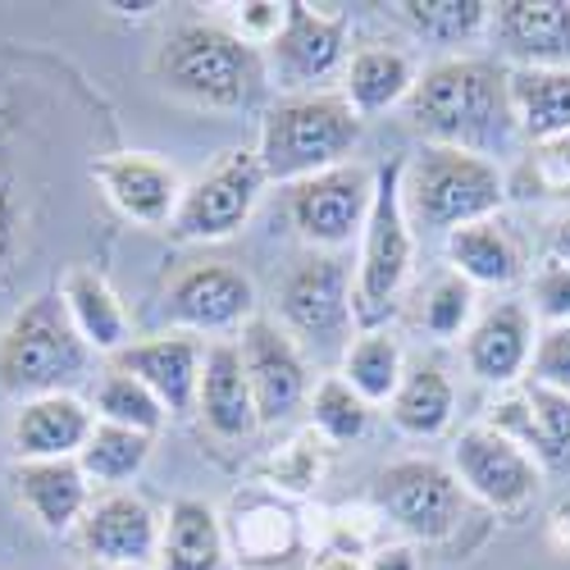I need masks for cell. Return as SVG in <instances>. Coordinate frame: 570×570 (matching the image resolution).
Returning <instances> with one entry per match:
<instances>
[{"instance_id": "cell-1", "label": "cell", "mask_w": 570, "mask_h": 570, "mask_svg": "<svg viewBox=\"0 0 570 570\" xmlns=\"http://www.w3.org/2000/svg\"><path fill=\"white\" fill-rule=\"evenodd\" d=\"M406 119L424 147H452L470 156H498L515 132L507 69L493 60H439L415 73Z\"/></svg>"}, {"instance_id": "cell-2", "label": "cell", "mask_w": 570, "mask_h": 570, "mask_svg": "<svg viewBox=\"0 0 570 570\" xmlns=\"http://www.w3.org/2000/svg\"><path fill=\"white\" fill-rule=\"evenodd\" d=\"M156 78L178 101L202 110H243L265 87V65L252 41L219 23H178L156 51Z\"/></svg>"}, {"instance_id": "cell-3", "label": "cell", "mask_w": 570, "mask_h": 570, "mask_svg": "<svg viewBox=\"0 0 570 570\" xmlns=\"http://www.w3.org/2000/svg\"><path fill=\"white\" fill-rule=\"evenodd\" d=\"M91 347L69 320L60 293L28 297L0 328V393L14 402L56 397L82 384Z\"/></svg>"}, {"instance_id": "cell-4", "label": "cell", "mask_w": 570, "mask_h": 570, "mask_svg": "<svg viewBox=\"0 0 570 570\" xmlns=\"http://www.w3.org/2000/svg\"><path fill=\"white\" fill-rule=\"evenodd\" d=\"M356 141H361V115L347 106V97L320 91V97H293L265 115L256 156L269 183L293 187L302 178L347 165Z\"/></svg>"}, {"instance_id": "cell-5", "label": "cell", "mask_w": 570, "mask_h": 570, "mask_svg": "<svg viewBox=\"0 0 570 570\" xmlns=\"http://www.w3.org/2000/svg\"><path fill=\"white\" fill-rule=\"evenodd\" d=\"M402 178H406V160H389L374 169V202H370V219L361 233V265L352 283V320L361 324V334L389 324L406 288L411 261H415Z\"/></svg>"}, {"instance_id": "cell-6", "label": "cell", "mask_w": 570, "mask_h": 570, "mask_svg": "<svg viewBox=\"0 0 570 570\" xmlns=\"http://www.w3.org/2000/svg\"><path fill=\"white\" fill-rule=\"evenodd\" d=\"M406 215L420 228H465L493 219L507 202V178L493 160L452 151V147H424L415 160H406L402 178Z\"/></svg>"}, {"instance_id": "cell-7", "label": "cell", "mask_w": 570, "mask_h": 570, "mask_svg": "<svg viewBox=\"0 0 570 570\" xmlns=\"http://www.w3.org/2000/svg\"><path fill=\"white\" fill-rule=\"evenodd\" d=\"M465 489L461 480L430 461V456H406L379 470L374 480V507L379 515H389L393 525L420 543H443L461 530L465 520Z\"/></svg>"}, {"instance_id": "cell-8", "label": "cell", "mask_w": 570, "mask_h": 570, "mask_svg": "<svg viewBox=\"0 0 570 570\" xmlns=\"http://www.w3.org/2000/svg\"><path fill=\"white\" fill-rule=\"evenodd\" d=\"M265 183L269 178H265L256 151H247V147L224 151L197 183H187L178 215L169 224V237L174 243H219V237H233L252 219Z\"/></svg>"}, {"instance_id": "cell-9", "label": "cell", "mask_w": 570, "mask_h": 570, "mask_svg": "<svg viewBox=\"0 0 570 570\" xmlns=\"http://www.w3.org/2000/svg\"><path fill=\"white\" fill-rule=\"evenodd\" d=\"M452 474L470 498H480L489 511H498L507 520L525 515L543 489L539 461L520 443H511L507 434L489 430V424L461 430V439L452 443Z\"/></svg>"}, {"instance_id": "cell-10", "label": "cell", "mask_w": 570, "mask_h": 570, "mask_svg": "<svg viewBox=\"0 0 570 570\" xmlns=\"http://www.w3.org/2000/svg\"><path fill=\"white\" fill-rule=\"evenodd\" d=\"M370 202H374V169L356 160L288 187V215L297 233L320 252H338L352 237H361L370 219Z\"/></svg>"}, {"instance_id": "cell-11", "label": "cell", "mask_w": 570, "mask_h": 570, "mask_svg": "<svg viewBox=\"0 0 570 570\" xmlns=\"http://www.w3.org/2000/svg\"><path fill=\"white\" fill-rule=\"evenodd\" d=\"M283 324L297 338L311 343H338L352 324V274L334 252H315L306 256L278 293Z\"/></svg>"}, {"instance_id": "cell-12", "label": "cell", "mask_w": 570, "mask_h": 570, "mask_svg": "<svg viewBox=\"0 0 570 570\" xmlns=\"http://www.w3.org/2000/svg\"><path fill=\"white\" fill-rule=\"evenodd\" d=\"M237 352H243V370H247L261 424L288 420L311 389L306 361H302L297 343L288 338V328H278L274 320H247Z\"/></svg>"}, {"instance_id": "cell-13", "label": "cell", "mask_w": 570, "mask_h": 570, "mask_svg": "<svg viewBox=\"0 0 570 570\" xmlns=\"http://www.w3.org/2000/svg\"><path fill=\"white\" fill-rule=\"evenodd\" d=\"M169 320L183 334H210V328H233L252 320L256 311V288L252 278L228 265V261H206V265H187L169 283Z\"/></svg>"}, {"instance_id": "cell-14", "label": "cell", "mask_w": 570, "mask_h": 570, "mask_svg": "<svg viewBox=\"0 0 570 570\" xmlns=\"http://www.w3.org/2000/svg\"><path fill=\"white\" fill-rule=\"evenodd\" d=\"M91 178L106 193V202L132 219V224H147V228H169L183 202V178L174 165L147 156V151H115L101 156L91 165Z\"/></svg>"}, {"instance_id": "cell-15", "label": "cell", "mask_w": 570, "mask_h": 570, "mask_svg": "<svg viewBox=\"0 0 570 570\" xmlns=\"http://www.w3.org/2000/svg\"><path fill=\"white\" fill-rule=\"evenodd\" d=\"M493 415L484 420L489 430L507 434L520 448H534V461L552 474H570V397L543 384H530L493 402Z\"/></svg>"}, {"instance_id": "cell-16", "label": "cell", "mask_w": 570, "mask_h": 570, "mask_svg": "<svg viewBox=\"0 0 570 570\" xmlns=\"http://www.w3.org/2000/svg\"><path fill=\"white\" fill-rule=\"evenodd\" d=\"M78 539L82 552L101 566H147L160 557V520L132 493H106L87 507Z\"/></svg>"}, {"instance_id": "cell-17", "label": "cell", "mask_w": 570, "mask_h": 570, "mask_svg": "<svg viewBox=\"0 0 570 570\" xmlns=\"http://www.w3.org/2000/svg\"><path fill=\"white\" fill-rule=\"evenodd\" d=\"M202 343L193 334H165L151 343H128L119 356H110L115 370L141 379L169 415H193L197 411V389H202Z\"/></svg>"}, {"instance_id": "cell-18", "label": "cell", "mask_w": 570, "mask_h": 570, "mask_svg": "<svg viewBox=\"0 0 570 570\" xmlns=\"http://www.w3.org/2000/svg\"><path fill=\"white\" fill-rule=\"evenodd\" d=\"M489 23L515 69H570L566 0H502V6H493Z\"/></svg>"}, {"instance_id": "cell-19", "label": "cell", "mask_w": 570, "mask_h": 570, "mask_svg": "<svg viewBox=\"0 0 570 570\" xmlns=\"http://www.w3.org/2000/svg\"><path fill=\"white\" fill-rule=\"evenodd\" d=\"M91 430H97V411L78 402L73 393H56V397L19 402L10 443L19 461H73L87 448Z\"/></svg>"}, {"instance_id": "cell-20", "label": "cell", "mask_w": 570, "mask_h": 570, "mask_svg": "<svg viewBox=\"0 0 570 570\" xmlns=\"http://www.w3.org/2000/svg\"><path fill=\"white\" fill-rule=\"evenodd\" d=\"M224 539L233 543L237 561L247 566H283L302 548V520L297 511L269 489H247L228 507V530Z\"/></svg>"}, {"instance_id": "cell-21", "label": "cell", "mask_w": 570, "mask_h": 570, "mask_svg": "<svg viewBox=\"0 0 570 570\" xmlns=\"http://www.w3.org/2000/svg\"><path fill=\"white\" fill-rule=\"evenodd\" d=\"M274 46V65L288 87L328 78L343 65L347 51V19L343 14H320L302 0H288V14H283V32L269 41Z\"/></svg>"}, {"instance_id": "cell-22", "label": "cell", "mask_w": 570, "mask_h": 570, "mask_svg": "<svg viewBox=\"0 0 570 570\" xmlns=\"http://www.w3.org/2000/svg\"><path fill=\"white\" fill-rule=\"evenodd\" d=\"M197 415L206 420V430L224 443L252 439L261 430L256 397L243 370V352L233 343H215L202 361V389H197Z\"/></svg>"}, {"instance_id": "cell-23", "label": "cell", "mask_w": 570, "mask_h": 570, "mask_svg": "<svg viewBox=\"0 0 570 570\" xmlns=\"http://www.w3.org/2000/svg\"><path fill=\"white\" fill-rule=\"evenodd\" d=\"M534 356V320L520 302L493 306L480 324L465 334V365L484 384H515L530 370Z\"/></svg>"}, {"instance_id": "cell-24", "label": "cell", "mask_w": 570, "mask_h": 570, "mask_svg": "<svg viewBox=\"0 0 570 570\" xmlns=\"http://www.w3.org/2000/svg\"><path fill=\"white\" fill-rule=\"evenodd\" d=\"M14 489H19V502L32 511L37 525L51 530V534L82 525V515L91 507V484H87L78 456L73 461H19Z\"/></svg>"}, {"instance_id": "cell-25", "label": "cell", "mask_w": 570, "mask_h": 570, "mask_svg": "<svg viewBox=\"0 0 570 570\" xmlns=\"http://www.w3.org/2000/svg\"><path fill=\"white\" fill-rule=\"evenodd\" d=\"M69 306V320L82 334V343L91 352H106V356H119L128 347V315H124V302L115 297V288L106 283L101 269L91 265H73L60 288H56Z\"/></svg>"}, {"instance_id": "cell-26", "label": "cell", "mask_w": 570, "mask_h": 570, "mask_svg": "<svg viewBox=\"0 0 570 570\" xmlns=\"http://www.w3.org/2000/svg\"><path fill=\"white\" fill-rule=\"evenodd\" d=\"M511 115L530 147L570 137V69H511Z\"/></svg>"}, {"instance_id": "cell-27", "label": "cell", "mask_w": 570, "mask_h": 570, "mask_svg": "<svg viewBox=\"0 0 570 570\" xmlns=\"http://www.w3.org/2000/svg\"><path fill=\"white\" fill-rule=\"evenodd\" d=\"M224 548H228L224 525L206 502L178 498L169 507L160 530V570H219Z\"/></svg>"}, {"instance_id": "cell-28", "label": "cell", "mask_w": 570, "mask_h": 570, "mask_svg": "<svg viewBox=\"0 0 570 570\" xmlns=\"http://www.w3.org/2000/svg\"><path fill=\"white\" fill-rule=\"evenodd\" d=\"M448 261L470 288H507L520 278V247L498 219H480L448 233Z\"/></svg>"}, {"instance_id": "cell-29", "label": "cell", "mask_w": 570, "mask_h": 570, "mask_svg": "<svg viewBox=\"0 0 570 570\" xmlns=\"http://www.w3.org/2000/svg\"><path fill=\"white\" fill-rule=\"evenodd\" d=\"M393 411V424L411 439H434L452 424V411H456V389L452 379L443 374V365L434 361H420L402 374V389L393 393L389 402Z\"/></svg>"}, {"instance_id": "cell-30", "label": "cell", "mask_w": 570, "mask_h": 570, "mask_svg": "<svg viewBox=\"0 0 570 570\" xmlns=\"http://www.w3.org/2000/svg\"><path fill=\"white\" fill-rule=\"evenodd\" d=\"M411 87H415V69L402 51H393V46H365L347 65L343 97L356 115H384L411 97Z\"/></svg>"}, {"instance_id": "cell-31", "label": "cell", "mask_w": 570, "mask_h": 570, "mask_svg": "<svg viewBox=\"0 0 570 570\" xmlns=\"http://www.w3.org/2000/svg\"><path fill=\"white\" fill-rule=\"evenodd\" d=\"M402 347L393 334H384V328H370V334H361L347 356H343V379L361 393L365 406H379V402H393V393L402 389Z\"/></svg>"}, {"instance_id": "cell-32", "label": "cell", "mask_w": 570, "mask_h": 570, "mask_svg": "<svg viewBox=\"0 0 570 570\" xmlns=\"http://www.w3.org/2000/svg\"><path fill=\"white\" fill-rule=\"evenodd\" d=\"M147 456H151V434L97 420L87 448L78 452V465L87 474V484H128L132 474L147 465Z\"/></svg>"}, {"instance_id": "cell-33", "label": "cell", "mask_w": 570, "mask_h": 570, "mask_svg": "<svg viewBox=\"0 0 570 570\" xmlns=\"http://www.w3.org/2000/svg\"><path fill=\"white\" fill-rule=\"evenodd\" d=\"M91 411H97V420H106V424H124V430H137V434H151L156 439V430L165 424V406H160V397L141 384V379H132V374H124V370H106L101 374V384H97V393H91Z\"/></svg>"}, {"instance_id": "cell-34", "label": "cell", "mask_w": 570, "mask_h": 570, "mask_svg": "<svg viewBox=\"0 0 570 570\" xmlns=\"http://www.w3.org/2000/svg\"><path fill=\"white\" fill-rule=\"evenodd\" d=\"M397 19L424 41L452 46L480 32L493 19V6H484V0H402Z\"/></svg>"}, {"instance_id": "cell-35", "label": "cell", "mask_w": 570, "mask_h": 570, "mask_svg": "<svg viewBox=\"0 0 570 570\" xmlns=\"http://www.w3.org/2000/svg\"><path fill=\"white\" fill-rule=\"evenodd\" d=\"M365 424H370V406L361 402V393L347 384V379L343 374L320 379L315 393H311V430L324 443L347 448L365 434Z\"/></svg>"}, {"instance_id": "cell-36", "label": "cell", "mask_w": 570, "mask_h": 570, "mask_svg": "<svg viewBox=\"0 0 570 570\" xmlns=\"http://www.w3.org/2000/svg\"><path fill=\"white\" fill-rule=\"evenodd\" d=\"M324 461H328V443L315 430H306V434L288 439L278 452H269L256 474H261V484L269 493H297L302 498V493H311L320 484Z\"/></svg>"}, {"instance_id": "cell-37", "label": "cell", "mask_w": 570, "mask_h": 570, "mask_svg": "<svg viewBox=\"0 0 570 570\" xmlns=\"http://www.w3.org/2000/svg\"><path fill=\"white\" fill-rule=\"evenodd\" d=\"M470 311H474V288L456 269H443L420 297V328L439 343H452L470 324Z\"/></svg>"}, {"instance_id": "cell-38", "label": "cell", "mask_w": 570, "mask_h": 570, "mask_svg": "<svg viewBox=\"0 0 570 570\" xmlns=\"http://www.w3.org/2000/svg\"><path fill=\"white\" fill-rule=\"evenodd\" d=\"M515 193L520 197H570V137L543 141L525 156L515 174Z\"/></svg>"}, {"instance_id": "cell-39", "label": "cell", "mask_w": 570, "mask_h": 570, "mask_svg": "<svg viewBox=\"0 0 570 570\" xmlns=\"http://www.w3.org/2000/svg\"><path fill=\"white\" fill-rule=\"evenodd\" d=\"M530 379L570 397V324H548L539 334L530 356Z\"/></svg>"}, {"instance_id": "cell-40", "label": "cell", "mask_w": 570, "mask_h": 570, "mask_svg": "<svg viewBox=\"0 0 570 570\" xmlns=\"http://www.w3.org/2000/svg\"><path fill=\"white\" fill-rule=\"evenodd\" d=\"M534 311L548 324H570V265L548 261L534 274Z\"/></svg>"}, {"instance_id": "cell-41", "label": "cell", "mask_w": 570, "mask_h": 570, "mask_svg": "<svg viewBox=\"0 0 570 570\" xmlns=\"http://www.w3.org/2000/svg\"><path fill=\"white\" fill-rule=\"evenodd\" d=\"M14 256H19V193L6 178V169H0V283L10 278Z\"/></svg>"}, {"instance_id": "cell-42", "label": "cell", "mask_w": 570, "mask_h": 570, "mask_svg": "<svg viewBox=\"0 0 570 570\" xmlns=\"http://www.w3.org/2000/svg\"><path fill=\"white\" fill-rule=\"evenodd\" d=\"M283 14L288 6H274V0H252V6L237 10V37L261 46V41H274L283 32Z\"/></svg>"}, {"instance_id": "cell-43", "label": "cell", "mask_w": 570, "mask_h": 570, "mask_svg": "<svg viewBox=\"0 0 570 570\" xmlns=\"http://www.w3.org/2000/svg\"><path fill=\"white\" fill-rule=\"evenodd\" d=\"M548 548L570 557V498H561L552 507V515H548Z\"/></svg>"}, {"instance_id": "cell-44", "label": "cell", "mask_w": 570, "mask_h": 570, "mask_svg": "<svg viewBox=\"0 0 570 570\" xmlns=\"http://www.w3.org/2000/svg\"><path fill=\"white\" fill-rule=\"evenodd\" d=\"M365 570H420V566H415L411 548H379V552L365 561Z\"/></svg>"}, {"instance_id": "cell-45", "label": "cell", "mask_w": 570, "mask_h": 570, "mask_svg": "<svg viewBox=\"0 0 570 570\" xmlns=\"http://www.w3.org/2000/svg\"><path fill=\"white\" fill-rule=\"evenodd\" d=\"M552 261L570 265V215H561L557 228H552Z\"/></svg>"}, {"instance_id": "cell-46", "label": "cell", "mask_w": 570, "mask_h": 570, "mask_svg": "<svg viewBox=\"0 0 570 570\" xmlns=\"http://www.w3.org/2000/svg\"><path fill=\"white\" fill-rule=\"evenodd\" d=\"M315 570H365V561L361 557H352V552H334L328 548L324 557H320V566Z\"/></svg>"}, {"instance_id": "cell-47", "label": "cell", "mask_w": 570, "mask_h": 570, "mask_svg": "<svg viewBox=\"0 0 570 570\" xmlns=\"http://www.w3.org/2000/svg\"><path fill=\"white\" fill-rule=\"evenodd\" d=\"M87 570H147V566H101V561H91Z\"/></svg>"}]
</instances>
